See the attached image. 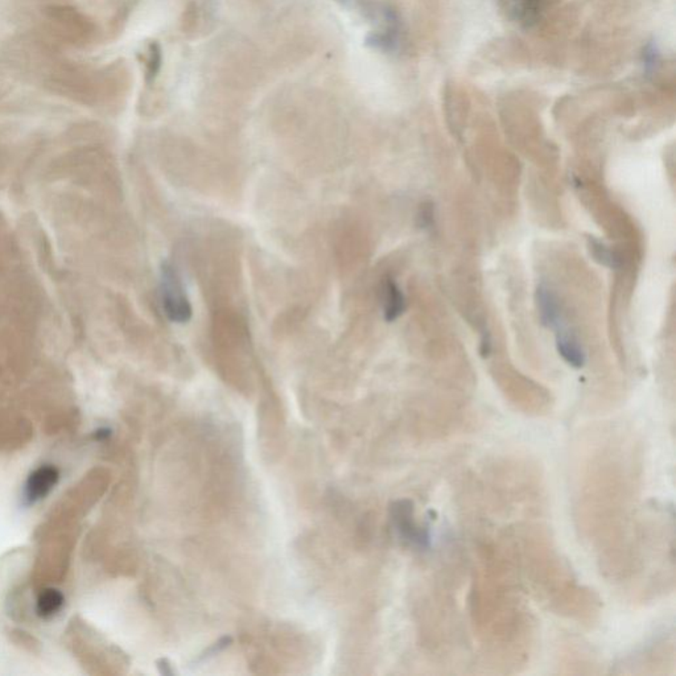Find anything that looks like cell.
<instances>
[{
	"label": "cell",
	"mask_w": 676,
	"mask_h": 676,
	"mask_svg": "<svg viewBox=\"0 0 676 676\" xmlns=\"http://www.w3.org/2000/svg\"><path fill=\"white\" fill-rule=\"evenodd\" d=\"M65 596L56 586H45L39 588L36 600V615L42 620L56 617L64 608Z\"/></svg>",
	"instance_id": "8992f818"
},
{
	"label": "cell",
	"mask_w": 676,
	"mask_h": 676,
	"mask_svg": "<svg viewBox=\"0 0 676 676\" xmlns=\"http://www.w3.org/2000/svg\"><path fill=\"white\" fill-rule=\"evenodd\" d=\"M160 294L163 311L169 322L185 324L192 319V305L183 287L182 277L174 266L163 262L160 268Z\"/></svg>",
	"instance_id": "6da1fadb"
},
{
	"label": "cell",
	"mask_w": 676,
	"mask_h": 676,
	"mask_svg": "<svg viewBox=\"0 0 676 676\" xmlns=\"http://www.w3.org/2000/svg\"><path fill=\"white\" fill-rule=\"evenodd\" d=\"M60 481V469L53 464H42L28 475L24 485V500L28 505H34L45 500L56 488Z\"/></svg>",
	"instance_id": "3957f363"
},
{
	"label": "cell",
	"mask_w": 676,
	"mask_h": 676,
	"mask_svg": "<svg viewBox=\"0 0 676 676\" xmlns=\"http://www.w3.org/2000/svg\"><path fill=\"white\" fill-rule=\"evenodd\" d=\"M10 634L14 643L23 646V649L28 650L31 653H36L39 650V641L33 638V635L28 634V633L23 632V630H13Z\"/></svg>",
	"instance_id": "9c48e42d"
},
{
	"label": "cell",
	"mask_w": 676,
	"mask_h": 676,
	"mask_svg": "<svg viewBox=\"0 0 676 676\" xmlns=\"http://www.w3.org/2000/svg\"><path fill=\"white\" fill-rule=\"evenodd\" d=\"M588 248L589 253L595 258L596 262L600 265L606 266V268H621V258L615 251L608 248L606 243L601 240L596 239V238H588Z\"/></svg>",
	"instance_id": "ba28073f"
},
{
	"label": "cell",
	"mask_w": 676,
	"mask_h": 676,
	"mask_svg": "<svg viewBox=\"0 0 676 676\" xmlns=\"http://www.w3.org/2000/svg\"><path fill=\"white\" fill-rule=\"evenodd\" d=\"M159 669L160 671H162V674L164 675H174V670H172L171 664L168 663L167 660H160L159 661Z\"/></svg>",
	"instance_id": "8fae6325"
},
{
	"label": "cell",
	"mask_w": 676,
	"mask_h": 676,
	"mask_svg": "<svg viewBox=\"0 0 676 676\" xmlns=\"http://www.w3.org/2000/svg\"><path fill=\"white\" fill-rule=\"evenodd\" d=\"M434 223V205L431 202L423 203L418 213V225L420 229H429Z\"/></svg>",
	"instance_id": "30bf717a"
},
{
	"label": "cell",
	"mask_w": 676,
	"mask_h": 676,
	"mask_svg": "<svg viewBox=\"0 0 676 676\" xmlns=\"http://www.w3.org/2000/svg\"><path fill=\"white\" fill-rule=\"evenodd\" d=\"M538 312L541 325L546 328H557L560 325L561 309L557 294L549 286L540 285L535 292Z\"/></svg>",
	"instance_id": "277c9868"
},
{
	"label": "cell",
	"mask_w": 676,
	"mask_h": 676,
	"mask_svg": "<svg viewBox=\"0 0 676 676\" xmlns=\"http://www.w3.org/2000/svg\"><path fill=\"white\" fill-rule=\"evenodd\" d=\"M383 316L388 323L399 319L406 311V297L392 277H386L382 285Z\"/></svg>",
	"instance_id": "5b68a950"
},
{
	"label": "cell",
	"mask_w": 676,
	"mask_h": 676,
	"mask_svg": "<svg viewBox=\"0 0 676 676\" xmlns=\"http://www.w3.org/2000/svg\"><path fill=\"white\" fill-rule=\"evenodd\" d=\"M558 353L575 369L584 368L587 362L586 352L583 346L578 343L577 338L566 332H559L557 336Z\"/></svg>",
	"instance_id": "52a82bcc"
},
{
	"label": "cell",
	"mask_w": 676,
	"mask_h": 676,
	"mask_svg": "<svg viewBox=\"0 0 676 676\" xmlns=\"http://www.w3.org/2000/svg\"><path fill=\"white\" fill-rule=\"evenodd\" d=\"M390 512L392 526L400 540L418 549H428L431 547V532L428 527L422 526L415 520L414 503L411 501H395Z\"/></svg>",
	"instance_id": "7a4b0ae2"
}]
</instances>
